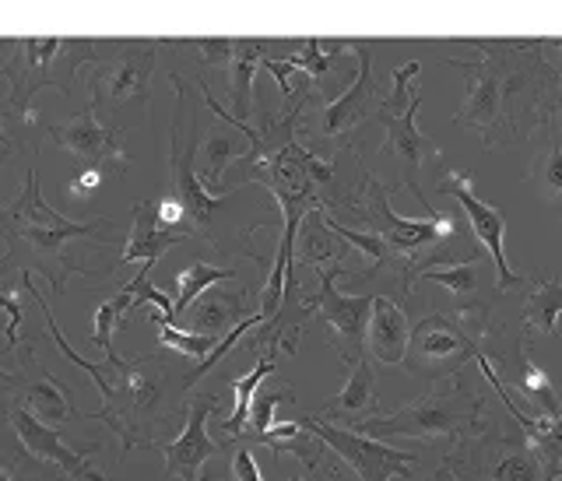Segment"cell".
Instances as JSON below:
<instances>
[{"label":"cell","instance_id":"6da1fadb","mask_svg":"<svg viewBox=\"0 0 562 481\" xmlns=\"http://www.w3.org/2000/svg\"><path fill=\"white\" fill-rule=\"evenodd\" d=\"M471 46H482V57L450 60L468 74L457 127H475L485 148H506L559 123L562 74L541 53L548 39H471Z\"/></svg>","mask_w":562,"mask_h":481},{"label":"cell","instance_id":"7a4b0ae2","mask_svg":"<svg viewBox=\"0 0 562 481\" xmlns=\"http://www.w3.org/2000/svg\"><path fill=\"white\" fill-rule=\"evenodd\" d=\"M0 232L8 253L0 264L22 274H43L50 281L53 295H64L71 274L85 278H109L113 267H92L85 253H99L106 246H116V218L99 215L74 222L60 215L39 190V169L29 166L18 201L0 204Z\"/></svg>","mask_w":562,"mask_h":481},{"label":"cell","instance_id":"3957f363","mask_svg":"<svg viewBox=\"0 0 562 481\" xmlns=\"http://www.w3.org/2000/svg\"><path fill=\"white\" fill-rule=\"evenodd\" d=\"M32 295H36V306L46 320V334L57 341L60 352H64L74 366L85 369V373L99 383L102 408L95 411L92 418L106 422L109 429L120 436L123 453H134V450H141V446L152 450L155 446V425L162 422V404H166V394L169 390H190V383H187L190 373L176 376L173 369L162 366V362H155V359H134L130 362V359H120L116 352L106 355V362L81 359V355L71 348V341L64 338V331L57 327V320H53L50 302L39 299V292H32Z\"/></svg>","mask_w":562,"mask_h":481},{"label":"cell","instance_id":"277c9868","mask_svg":"<svg viewBox=\"0 0 562 481\" xmlns=\"http://www.w3.org/2000/svg\"><path fill=\"white\" fill-rule=\"evenodd\" d=\"M176 88V106L173 123H169V176H166V194L155 197V222L162 229L183 232L187 239H208L218 250L215 236V215L232 201L236 190L229 194H208L197 173V151H201V88L190 85L183 74H173Z\"/></svg>","mask_w":562,"mask_h":481},{"label":"cell","instance_id":"5b68a950","mask_svg":"<svg viewBox=\"0 0 562 481\" xmlns=\"http://www.w3.org/2000/svg\"><path fill=\"white\" fill-rule=\"evenodd\" d=\"M102 53V39L78 36H22L0 39V78L8 85V120L25 123L29 106L43 88H57L74 95L78 71L95 64Z\"/></svg>","mask_w":562,"mask_h":481},{"label":"cell","instance_id":"8992f818","mask_svg":"<svg viewBox=\"0 0 562 481\" xmlns=\"http://www.w3.org/2000/svg\"><path fill=\"white\" fill-rule=\"evenodd\" d=\"M159 46L162 39H102V53L88 78V95H92V113L109 130L127 134L123 116L130 113L145 120Z\"/></svg>","mask_w":562,"mask_h":481},{"label":"cell","instance_id":"52a82bcc","mask_svg":"<svg viewBox=\"0 0 562 481\" xmlns=\"http://www.w3.org/2000/svg\"><path fill=\"white\" fill-rule=\"evenodd\" d=\"M355 57H359V74H355L352 88L341 92L338 99H324L317 109H306L299 120V134H306L310 141H303V148H310L320 158H334L341 151L352 148V134L369 120H380L383 106H387L390 88H383V81L373 74V50L369 43H352Z\"/></svg>","mask_w":562,"mask_h":481},{"label":"cell","instance_id":"ba28073f","mask_svg":"<svg viewBox=\"0 0 562 481\" xmlns=\"http://www.w3.org/2000/svg\"><path fill=\"white\" fill-rule=\"evenodd\" d=\"M418 74V60L397 67L394 71V85H390L387 106L380 113V123L387 127V141L380 144V162L387 158L390 166L397 169V187L404 194H415L418 204L429 211V218H436L440 211H433V204L422 194V158L426 155H440L433 141H429L415 123V113L422 106V92H408V81Z\"/></svg>","mask_w":562,"mask_h":481},{"label":"cell","instance_id":"9c48e42d","mask_svg":"<svg viewBox=\"0 0 562 481\" xmlns=\"http://www.w3.org/2000/svg\"><path fill=\"white\" fill-rule=\"evenodd\" d=\"M478 401L468 390H447V394L422 397L418 404H408L397 415L387 418H369L359 422L352 432L369 439L383 436H454L478 422Z\"/></svg>","mask_w":562,"mask_h":481},{"label":"cell","instance_id":"30bf717a","mask_svg":"<svg viewBox=\"0 0 562 481\" xmlns=\"http://www.w3.org/2000/svg\"><path fill=\"white\" fill-rule=\"evenodd\" d=\"M468 359H478V345L450 313H429L426 320L411 327L408 355H404V366L411 373L440 380V376L461 369Z\"/></svg>","mask_w":562,"mask_h":481},{"label":"cell","instance_id":"8fae6325","mask_svg":"<svg viewBox=\"0 0 562 481\" xmlns=\"http://www.w3.org/2000/svg\"><path fill=\"white\" fill-rule=\"evenodd\" d=\"M338 274H341V267H324V271H317L320 292L310 295V302L327 320V327H331V341L341 352V359H345L348 366H355L359 359H366V331H369V313H373L376 295L338 292V285H334Z\"/></svg>","mask_w":562,"mask_h":481},{"label":"cell","instance_id":"7c38bea8","mask_svg":"<svg viewBox=\"0 0 562 481\" xmlns=\"http://www.w3.org/2000/svg\"><path fill=\"white\" fill-rule=\"evenodd\" d=\"M299 425H303L310 436H317L324 446H331L334 453H341V457L355 467V474H359L362 481H390V478H397V474H411V467L418 464L415 453L383 446L380 439L359 436V432H352V429H338V425L320 422V418H313V415L299 418Z\"/></svg>","mask_w":562,"mask_h":481},{"label":"cell","instance_id":"4fadbf2b","mask_svg":"<svg viewBox=\"0 0 562 481\" xmlns=\"http://www.w3.org/2000/svg\"><path fill=\"white\" fill-rule=\"evenodd\" d=\"M440 194H450V197L461 201V208H464V215H468L471 229H475L478 243L485 246V253H489L499 267V292L531 285V278H524V274H517L510 264H506V253H503L506 215H503V208L485 204L482 197L475 194V187H471V176H461L457 169H447V173L440 176Z\"/></svg>","mask_w":562,"mask_h":481},{"label":"cell","instance_id":"5bb4252c","mask_svg":"<svg viewBox=\"0 0 562 481\" xmlns=\"http://www.w3.org/2000/svg\"><path fill=\"white\" fill-rule=\"evenodd\" d=\"M46 134H50L60 148L74 151V155L85 162V169H99V173H113V176L127 173L123 134L120 130H109L106 123L92 113V106L64 123H50Z\"/></svg>","mask_w":562,"mask_h":481},{"label":"cell","instance_id":"9a60e30c","mask_svg":"<svg viewBox=\"0 0 562 481\" xmlns=\"http://www.w3.org/2000/svg\"><path fill=\"white\" fill-rule=\"evenodd\" d=\"M0 408H4V418L11 422V429L18 432L22 446L36 460L53 464L57 471H64L67 478H74V481H106V474L92 464V457H88V453H81V450H71V446L57 436V429H53V425L39 422L36 415H29V411L18 408V404L4 401V397H0Z\"/></svg>","mask_w":562,"mask_h":481},{"label":"cell","instance_id":"2e32d148","mask_svg":"<svg viewBox=\"0 0 562 481\" xmlns=\"http://www.w3.org/2000/svg\"><path fill=\"white\" fill-rule=\"evenodd\" d=\"M218 411V397L215 394H204L190 401L187 411V429L173 439V443H155V450L166 453V474L169 481H211L201 474L204 460H211L222 443L208 436V415Z\"/></svg>","mask_w":562,"mask_h":481},{"label":"cell","instance_id":"e0dca14e","mask_svg":"<svg viewBox=\"0 0 562 481\" xmlns=\"http://www.w3.org/2000/svg\"><path fill=\"white\" fill-rule=\"evenodd\" d=\"M246 309H250V288L239 285V281H225V285L208 288V292L187 309L190 334L225 338L232 327L246 320Z\"/></svg>","mask_w":562,"mask_h":481},{"label":"cell","instance_id":"ac0fdd59","mask_svg":"<svg viewBox=\"0 0 562 481\" xmlns=\"http://www.w3.org/2000/svg\"><path fill=\"white\" fill-rule=\"evenodd\" d=\"M408 316L397 306L394 299H383L376 295L373 313H369V331H366V355L383 366H401L404 355H408Z\"/></svg>","mask_w":562,"mask_h":481},{"label":"cell","instance_id":"d6986e66","mask_svg":"<svg viewBox=\"0 0 562 481\" xmlns=\"http://www.w3.org/2000/svg\"><path fill=\"white\" fill-rule=\"evenodd\" d=\"M376 411H380V394H376V373H373V359H359L352 366V376H348L345 390H341L338 397H334L331 404H324V408L317 411L313 418H320V422H369V418H376Z\"/></svg>","mask_w":562,"mask_h":481},{"label":"cell","instance_id":"ffe728a7","mask_svg":"<svg viewBox=\"0 0 562 481\" xmlns=\"http://www.w3.org/2000/svg\"><path fill=\"white\" fill-rule=\"evenodd\" d=\"M176 243H190L183 232H173V229H162L159 222H155V208L152 201H141L134 204V229H130L127 243H123V253L120 260L113 264V271L120 264H141V267H155V260L162 257V253H169Z\"/></svg>","mask_w":562,"mask_h":481},{"label":"cell","instance_id":"44dd1931","mask_svg":"<svg viewBox=\"0 0 562 481\" xmlns=\"http://www.w3.org/2000/svg\"><path fill=\"white\" fill-rule=\"evenodd\" d=\"M271 39H232V64H229V95H232V120L250 127L253 116V71L267 60Z\"/></svg>","mask_w":562,"mask_h":481},{"label":"cell","instance_id":"7402d4cb","mask_svg":"<svg viewBox=\"0 0 562 481\" xmlns=\"http://www.w3.org/2000/svg\"><path fill=\"white\" fill-rule=\"evenodd\" d=\"M148 285H152V267H141V271H137L134 278H130L127 285L120 288V292L109 295V299L99 306V313H95V320H92V331H88V334H92V341L106 355L116 352V348H113V334L120 331L123 316H127L134 306H145V288Z\"/></svg>","mask_w":562,"mask_h":481},{"label":"cell","instance_id":"603a6c76","mask_svg":"<svg viewBox=\"0 0 562 481\" xmlns=\"http://www.w3.org/2000/svg\"><path fill=\"white\" fill-rule=\"evenodd\" d=\"M0 481H74V478H67L53 464H43V460L32 457L22 446V439H18V432L11 429V422L4 418V408H0Z\"/></svg>","mask_w":562,"mask_h":481},{"label":"cell","instance_id":"cb8c5ba5","mask_svg":"<svg viewBox=\"0 0 562 481\" xmlns=\"http://www.w3.org/2000/svg\"><path fill=\"white\" fill-rule=\"evenodd\" d=\"M303 236H296L299 243V260L313 271H324V267H341V257H345V246L341 239H334V232L327 229L324 211H310L303 218Z\"/></svg>","mask_w":562,"mask_h":481},{"label":"cell","instance_id":"d4e9b609","mask_svg":"<svg viewBox=\"0 0 562 481\" xmlns=\"http://www.w3.org/2000/svg\"><path fill=\"white\" fill-rule=\"evenodd\" d=\"M562 316V281L531 278V295L524 306V327L531 334H559Z\"/></svg>","mask_w":562,"mask_h":481},{"label":"cell","instance_id":"484cf974","mask_svg":"<svg viewBox=\"0 0 562 481\" xmlns=\"http://www.w3.org/2000/svg\"><path fill=\"white\" fill-rule=\"evenodd\" d=\"M299 46H303V50L292 53V57H285V60H289L299 74H306V78L317 85V92L324 95V81L331 78L334 60L352 46V39H303Z\"/></svg>","mask_w":562,"mask_h":481},{"label":"cell","instance_id":"4316f807","mask_svg":"<svg viewBox=\"0 0 562 481\" xmlns=\"http://www.w3.org/2000/svg\"><path fill=\"white\" fill-rule=\"evenodd\" d=\"M239 130L232 127V130H218V134H211L208 141H204V162H201V183L208 190H222L225 194V187H222V176H225V169L229 166H236L239 158L246 155V148H250V141H239Z\"/></svg>","mask_w":562,"mask_h":481},{"label":"cell","instance_id":"83f0119b","mask_svg":"<svg viewBox=\"0 0 562 481\" xmlns=\"http://www.w3.org/2000/svg\"><path fill=\"white\" fill-rule=\"evenodd\" d=\"M225 281H236V271H232V267H211V264H204V260H194L187 271L176 274V285H180L176 288V302H173L176 320L187 316V309L194 306L208 288L225 285Z\"/></svg>","mask_w":562,"mask_h":481},{"label":"cell","instance_id":"f1b7e54d","mask_svg":"<svg viewBox=\"0 0 562 481\" xmlns=\"http://www.w3.org/2000/svg\"><path fill=\"white\" fill-rule=\"evenodd\" d=\"M274 369H278L274 355H264V359H260L257 366L250 369V373L239 376V380H232V394H236V404H232V418H225V432H229L232 439L243 436L246 422H250V408H253V397H257V387L274 373Z\"/></svg>","mask_w":562,"mask_h":481},{"label":"cell","instance_id":"f546056e","mask_svg":"<svg viewBox=\"0 0 562 481\" xmlns=\"http://www.w3.org/2000/svg\"><path fill=\"white\" fill-rule=\"evenodd\" d=\"M531 183L538 187V194L545 197L548 204L562 208V148H559V134H555V127L545 130V148H541V155L534 158Z\"/></svg>","mask_w":562,"mask_h":481},{"label":"cell","instance_id":"4dcf8cb0","mask_svg":"<svg viewBox=\"0 0 562 481\" xmlns=\"http://www.w3.org/2000/svg\"><path fill=\"white\" fill-rule=\"evenodd\" d=\"M32 278L22 271L0 264V313H8V348H18V334H22V313L25 299H29Z\"/></svg>","mask_w":562,"mask_h":481},{"label":"cell","instance_id":"1f68e13d","mask_svg":"<svg viewBox=\"0 0 562 481\" xmlns=\"http://www.w3.org/2000/svg\"><path fill=\"white\" fill-rule=\"evenodd\" d=\"M145 309H148V320H155V327H159L162 345L176 348L183 359H201L204 362L218 348V341H222V338H211V334H190V331H180V327H169L166 316H162L159 309L155 306H145Z\"/></svg>","mask_w":562,"mask_h":481},{"label":"cell","instance_id":"d6a6232c","mask_svg":"<svg viewBox=\"0 0 562 481\" xmlns=\"http://www.w3.org/2000/svg\"><path fill=\"white\" fill-rule=\"evenodd\" d=\"M520 390L545 411V418H559V397H555V390H552V376L531 362L527 341H524V362H520Z\"/></svg>","mask_w":562,"mask_h":481},{"label":"cell","instance_id":"836d02e7","mask_svg":"<svg viewBox=\"0 0 562 481\" xmlns=\"http://www.w3.org/2000/svg\"><path fill=\"white\" fill-rule=\"evenodd\" d=\"M534 453L541 457V467H545V481L562 478V418H555L538 439H531Z\"/></svg>","mask_w":562,"mask_h":481},{"label":"cell","instance_id":"e575fe53","mask_svg":"<svg viewBox=\"0 0 562 481\" xmlns=\"http://www.w3.org/2000/svg\"><path fill=\"white\" fill-rule=\"evenodd\" d=\"M281 401H292V390H264V394L253 397V408H250V429L243 436H264L267 429L274 425V411H278Z\"/></svg>","mask_w":562,"mask_h":481},{"label":"cell","instance_id":"d590c367","mask_svg":"<svg viewBox=\"0 0 562 481\" xmlns=\"http://www.w3.org/2000/svg\"><path fill=\"white\" fill-rule=\"evenodd\" d=\"M183 46H197L204 64H232V39H183Z\"/></svg>","mask_w":562,"mask_h":481},{"label":"cell","instance_id":"8d00e7d4","mask_svg":"<svg viewBox=\"0 0 562 481\" xmlns=\"http://www.w3.org/2000/svg\"><path fill=\"white\" fill-rule=\"evenodd\" d=\"M232 478L236 481H264L260 478L257 460H253V453L246 450V446H236V453H232Z\"/></svg>","mask_w":562,"mask_h":481},{"label":"cell","instance_id":"74e56055","mask_svg":"<svg viewBox=\"0 0 562 481\" xmlns=\"http://www.w3.org/2000/svg\"><path fill=\"white\" fill-rule=\"evenodd\" d=\"M102 187V173L99 169H81V173H74L71 176V183H67V194L71 197H88V194H95V190Z\"/></svg>","mask_w":562,"mask_h":481},{"label":"cell","instance_id":"f35d334b","mask_svg":"<svg viewBox=\"0 0 562 481\" xmlns=\"http://www.w3.org/2000/svg\"><path fill=\"white\" fill-rule=\"evenodd\" d=\"M11 155V141H8V134H4V127H0V162Z\"/></svg>","mask_w":562,"mask_h":481},{"label":"cell","instance_id":"ab89813d","mask_svg":"<svg viewBox=\"0 0 562 481\" xmlns=\"http://www.w3.org/2000/svg\"><path fill=\"white\" fill-rule=\"evenodd\" d=\"M289 481H306V478H303V474H292V478H289Z\"/></svg>","mask_w":562,"mask_h":481},{"label":"cell","instance_id":"60d3db41","mask_svg":"<svg viewBox=\"0 0 562 481\" xmlns=\"http://www.w3.org/2000/svg\"><path fill=\"white\" fill-rule=\"evenodd\" d=\"M552 46H559V50H562V39H552Z\"/></svg>","mask_w":562,"mask_h":481},{"label":"cell","instance_id":"b9f144b4","mask_svg":"<svg viewBox=\"0 0 562 481\" xmlns=\"http://www.w3.org/2000/svg\"><path fill=\"white\" fill-rule=\"evenodd\" d=\"M559 211H562V208H559Z\"/></svg>","mask_w":562,"mask_h":481}]
</instances>
